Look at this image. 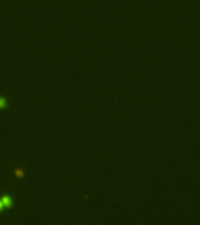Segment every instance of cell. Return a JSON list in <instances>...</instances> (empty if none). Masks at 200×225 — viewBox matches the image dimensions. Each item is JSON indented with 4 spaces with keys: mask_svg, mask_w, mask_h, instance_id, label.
I'll return each mask as SVG.
<instances>
[{
    "mask_svg": "<svg viewBox=\"0 0 200 225\" xmlns=\"http://www.w3.org/2000/svg\"><path fill=\"white\" fill-rule=\"evenodd\" d=\"M1 202H3V204H4V206H11V204H12V201H11V198L9 197H7V196H5V197H3L1 198Z\"/></svg>",
    "mask_w": 200,
    "mask_h": 225,
    "instance_id": "obj_1",
    "label": "cell"
},
{
    "mask_svg": "<svg viewBox=\"0 0 200 225\" xmlns=\"http://www.w3.org/2000/svg\"><path fill=\"white\" fill-rule=\"evenodd\" d=\"M5 106H6V101L4 99H0V108H4Z\"/></svg>",
    "mask_w": 200,
    "mask_h": 225,
    "instance_id": "obj_2",
    "label": "cell"
},
{
    "mask_svg": "<svg viewBox=\"0 0 200 225\" xmlns=\"http://www.w3.org/2000/svg\"><path fill=\"white\" fill-rule=\"evenodd\" d=\"M3 207H4V204H3V202H1V201H0V210H1V209H3Z\"/></svg>",
    "mask_w": 200,
    "mask_h": 225,
    "instance_id": "obj_3",
    "label": "cell"
}]
</instances>
